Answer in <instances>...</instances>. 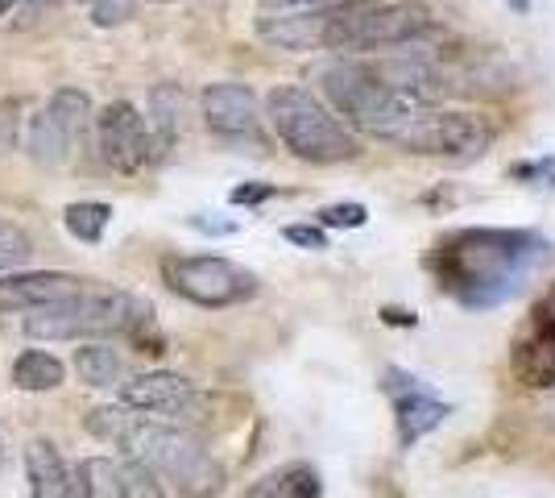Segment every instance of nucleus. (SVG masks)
Masks as SVG:
<instances>
[{
	"mask_svg": "<svg viewBox=\"0 0 555 498\" xmlns=\"http://www.w3.org/2000/svg\"><path fill=\"white\" fill-rule=\"evenodd\" d=\"M25 332L38 341H104V336H133L141 354H166V336L158 332L150 299L129 291H75L47 308L25 316Z\"/></svg>",
	"mask_w": 555,
	"mask_h": 498,
	"instance_id": "2",
	"label": "nucleus"
},
{
	"mask_svg": "<svg viewBox=\"0 0 555 498\" xmlns=\"http://www.w3.org/2000/svg\"><path fill=\"white\" fill-rule=\"evenodd\" d=\"M266 113H270L278 142L286 145L295 158H302V163L332 166L361 154L357 133L327 108L320 95H311L299 84L274 88V92L266 95Z\"/></svg>",
	"mask_w": 555,
	"mask_h": 498,
	"instance_id": "4",
	"label": "nucleus"
},
{
	"mask_svg": "<svg viewBox=\"0 0 555 498\" xmlns=\"http://www.w3.org/2000/svg\"><path fill=\"white\" fill-rule=\"evenodd\" d=\"M509 9H514V13H527V9H531V0H506Z\"/></svg>",
	"mask_w": 555,
	"mask_h": 498,
	"instance_id": "35",
	"label": "nucleus"
},
{
	"mask_svg": "<svg viewBox=\"0 0 555 498\" xmlns=\"http://www.w3.org/2000/svg\"><path fill=\"white\" fill-rule=\"evenodd\" d=\"M120 449L129 452V457H138V461H145L158 477H170L186 498H211L224 490V465L183 424L138 416L133 427H129V436L120 440Z\"/></svg>",
	"mask_w": 555,
	"mask_h": 498,
	"instance_id": "5",
	"label": "nucleus"
},
{
	"mask_svg": "<svg viewBox=\"0 0 555 498\" xmlns=\"http://www.w3.org/2000/svg\"><path fill=\"white\" fill-rule=\"evenodd\" d=\"M436 9L427 0H370L332 9L324 25V47L340 54L365 50H402L418 47L427 34H436Z\"/></svg>",
	"mask_w": 555,
	"mask_h": 498,
	"instance_id": "3",
	"label": "nucleus"
},
{
	"mask_svg": "<svg viewBox=\"0 0 555 498\" xmlns=\"http://www.w3.org/2000/svg\"><path fill=\"white\" fill-rule=\"evenodd\" d=\"M95 145H100V158L116 175H138L141 166L150 163V125L141 117L138 104L129 100H113L100 108L95 117Z\"/></svg>",
	"mask_w": 555,
	"mask_h": 498,
	"instance_id": "11",
	"label": "nucleus"
},
{
	"mask_svg": "<svg viewBox=\"0 0 555 498\" xmlns=\"http://www.w3.org/2000/svg\"><path fill=\"white\" fill-rule=\"evenodd\" d=\"M150 163L166 158L175 142H179V129H183V88L179 84H158L150 92Z\"/></svg>",
	"mask_w": 555,
	"mask_h": 498,
	"instance_id": "15",
	"label": "nucleus"
},
{
	"mask_svg": "<svg viewBox=\"0 0 555 498\" xmlns=\"http://www.w3.org/2000/svg\"><path fill=\"white\" fill-rule=\"evenodd\" d=\"M17 4H22V0H0V17H9V13L17 9Z\"/></svg>",
	"mask_w": 555,
	"mask_h": 498,
	"instance_id": "34",
	"label": "nucleus"
},
{
	"mask_svg": "<svg viewBox=\"0 0 555 498\" xmlns=\"http://www.w3.org/2000/svg\"><path fill=\"white\" fill-rule=\"evenodd\" d=\"M382 320H386V324H393V329H415V324H418L415 311H402V308H382Z\"/></svg>",
	"mask_w": 555,
	"mask_h": 498,
	"instance_id": "32",
	"label": "nucleus"
},
{
	"mask_svg": "<svg viewBox=\"0 0 555 498\" xmlns=\"http://www.w3.org/2000/svg\"><path fill=\"white\" fill-rule=\"evenodd\" d=\"M113 498H166V486H163V477L154 474L145 461L125 457V461H116Z\"/></svg>",
	"mask_w": 555,
	"mask_h": 498,
	"instance_id": "23",
	"label": "nucleus"
},
{
	"mask_svg": "<svg viewBox=\"0 0 555 498\" xmlns=\"http://www.w3.org/2000/svg\"><path fill=\"white\" fill-rule=\"evenodd\" d=\"M141 411H133V407H95V411H88V432L92 436H100V440H108V445H116L120 449V440L129 436V427H133V420H138Z\"/></svg>",
	"mask_w": 555,
	"mask_h": 498,
	"instance_id": "24",
	"label": "nucleus"
},
{
	"mask_svg": "<svg viewBox=\"0 0 555 498\" xmlns=\"http://www.w3.org/2000/svg\"><path fill=\"white\" fill-rule=\"evenodd\" d=\"M63 498H95L79 465H67V495H63Z\"/></svg>",
	"mask_w": 555,
	"mask_h": 498,
	"instance_id": "31",
	"label": "nucleus"
},
{
	"mask_svg": "<svg viewBox=\"0 0 555 498\" xmlns=\"http://www.w3.org/2000/svg\"><path fill=\"white\" fill-rule=\"evenodd\" d=\"M120 354H116L108 341H88L75 349V374L83 386H95V391H108V386H120Z\"/></svg>",
	"mask_w": 555,
	"mask_h": 498,
	"instance_id": "19",
	"label": "nucleus"
},
{
	"mask_svg": "<svg viewBox=\"0 0 555 498\" xmlns=\"http://www.w3.org/2000/svg\"><path fill=\"white\" fill-rule=\"evenodd\" d=\"M29 254H34L29 233H25L22 225H13V220H0V274L13 270V266H22Z\"/></svg>",
	"mask_w": 555,
	"mask_h": 498,
	"instance_id": "25",
	"label": "nucleus"
},
{
	"mask_svg": "<svg viewBox=\"0 0 555 498\" xmlns=\"http://www.w3.org/2000/svg\"><path fill=\"white\" fill-rule=\"evenodd\" d=\"M390 145L406 154H427V158H448V163H473L493 145V125L477 113H456V108H418L406 125H398Z\"/></svg>",
	"mask_w": 555,
	"mask_h": 498,
	"instance_id": "7",
	"label": "nucleus"
},
{
	"mask_svg": "<svg viewBox=\"0 0 555 498\" xmlns=\"http://www.w3.org/2000/svg\"><path fill=\"white\" fill-rule=\"evenodd\" d=\"M320 88H324L336 117H345L348 125L365 129V133L382 138V142L423 108V104L406 100L402 92H393L390 84L377 75L373 63H357V59L327 63L324 72H320Z\"/></svg>",
	"mask_w": 555,
	"mask_h": 498,
	"instance_id": "6",
	"label": "nucleus"
},
{
	"mask_svg": "<svg viewBox=\"0 0 555 498\" xmlns=\"http://www.w3.org/2000/svg\"><path fill=\"white\" fill-rule=\"evenodd\" d=\"M25 150H29L34 163L47 166V170H63L75 158V142L59 129V120L50 117L47 108L34 113L29 125H25Z\"/></svg>",
	"mask_w": 555,
	"mask_h": 498,
	"instance_id": "16",
	"label": "nucleus"
},
{
	"mask_svg": "<svg viewBox=\"0 0 555 498\" xmlns=\"http://www.w3.org/2000/svg\"><path fill=\"white\" fill-rule=\"evenodd\" d=\"M79 279L59 270H22V274H0V311H34L54 299H67L79 291Z\"/></svg>",
	"mask_w": 555,
	"mask_h": 498,
	"instance_id": "13",
	"label": "nucleus"
},
{
	"mask_svg": "<svg viewBox=\"0 0 555 498\" xmlns=\"http://www.w3.org/2000/svg\"><path fill=\"white\" fill-rule=\"evenodd\" d=\"M199 108H204V125L211 129V138H220L224 145H249L254 154L266 150V133H261V104L249 84H208L199 95Z\"/></svg>",
	"mask_w": 555,
	"mask_h": 498,
	"instance_id": "10",
	"label": "nucleus"
},
{
	"mask_svg": "<svg viewBox=\"0 0 555 498\" xmlns=\"http://www.w3.org/2000/svg\"><path fill=\"white\" fill-rule=\"evenodd\" d=\"M25 470H29V490L34 498H63L67 495V465L50 440H34L25 449Z\"/></svg>",
	"mask_w": 555,
	"mask_h": 498,
	"instance_id": "18",
	"label": "nucleus"
},
{
	"mask_svg": "<svg viewBox=\"0 0 555 498\" xmlns=\"http://www.w3.org/2000/svg\"><path fill=\"white\" fill-rule=\"evenodd\" d=\"M163 279L175 295L199 308H236L257 295V274L216 254H175L163 261Z\"/></svg>",
	"mask_w": 555,
	"mask_h": 498,
	"instance_id": "8",
	"label": "nucleus"
},
{
	"mask_svg": "<svg viewBox=\"0 0 555 498\" xmlns=\"http://www.w3.org/2000/svg\"><path fill=\"white\" fill-rule=\"evenodd\" d=\"M120 404L150 416V420H170V424H195L208 411V395L170 370H150L133 382H120Z\"/></svg>",
	"mask_w": 555,
	"mask_h": 498,
	"instance_id": "9",
	"label": "nucleus"
},
{
	"mask_svg": "<svg viewBox=\"0 0 555 498\" xmlns=\"http://www.w3.org/2000/svg\"><path fill=\"white\" fill-rule=\"evenodd\" d=\"M63 374H67V366L54 354H47V349H25V354L13 361V386H17V391H34V395L63 386Z\"/></svg>",
	"mask_w": 555,
	"mask_h": 498,
	"instance_id": "21",
	"label": "nucleus"
},
{
	"mask_svg": "<svg viewBox=\"0 0 555 498\" xmlns=\"http://www.w3.org/2000/svg\"><path fill=\"white\" fill-rule=\"evenodd\" d=\"M552 258V241L531 229H456L431 250V274L464 308H498Z\"/></svg>",
	"mask_w": 555,
	"mask_h": 498,
	"instance_id": "1",
	"label": "nucleus"
},
{
	"mask_svg": "<svg viewBox=\"0 0 555 498\" xmlns=\"http://www.w3.org/2000/svg\"><path fill=\"white\" fill-rule=\"evenodd\" d=\"M552 170V163H534V166H518L514 175H522V179H531V175H547Z\"/></svg>",
	"mask_w": 555,
	"mask_h": 498,
	"instance_id": "33",
	"label": "nucleus"
},
{
	"mask_svg": "<svg viewBox=\"0 0 555 498\" xmlns=\"http://www.w3.org/2000/svg\"><path fill=\"white\" fill-rule=\"evenodd\" d=\"M88 17L100 29H113L138 17V0H88Z\"/></svg>",
	"mask_w": 555,
	"mask_h": 498,
	"instance_id": "26",
	"label": "nucleus"
},
{
	"mask_svg": "<svg viewBox=\"0 0 555 498\" xmlns=\"http://www.w3.org/2000/svg\"><path fill=\"white\" fill-rule=\"evenodd\" d=\"M108 220H113V208L108 204H95V200H79V204L63 208L67 233L75 241H83V245H100L104 233H108Z\"/></svg>",
	"mask_w": 555,
	"mask_h": 498,
	"instance_id": "22",
	"label": "nucleus"
},
{
	"mask_svg": "<svg viewBox=\"0 0 555 498\" xmlns=\"http://www.w3.org/2000/svg\"><path fill=\"white\" fill-rule=\"evenodd\" d=\"M320 495H324L320 474L307 461H291V465H278L266 477H257L245 498H320Z\"/></svg>",
	"mask_w": 555,
	"mask_h": 498,
	"instance_id": "17",
	"label": "nucleus"
},
{
	"mask_svg": "<svg viewBox=\"0 0 555 498\" xmlns=\"http://www.w3.org/2000/svg\"><path fill=\"white\" fill-rule=\"evenodd\" d=\"M191 229H199V233H208V238H229V233H236V220H220V216H191Z\"/></svg>",
	"mask_w": 555,
	"mask_h": 498,
	"instance_id": "30",
	"label": "nucleus"
},
{
	"mask_svg": "<svg viewBox=\"0 0 555 498\" xmlns=\"http://www.w3.org/2000/svg\"><path fill=\"white\" fill-rule=\"evenodd\" d=\"M158 4H166V0H158Z\"/></svg>",
	"mask_w": 555,
	"mask_h": 498,
	"instance_id": "36",
	"label": "nucleus"
},
{
	"mask_svg": "<svg viewBox=\"0 0 555 498\" xmlns=\"http://www.w3.org/2000/svg\"><path fill=\"white\" fill-rule=\"evenodd\" d=\"M382 391L390 395V404H393V424H398V445H402V449L418 445L427 432H436V427L448 420V404L436 399L415 374H406V370H398V366L386 370Z\"/></svg>",
	"mask_w": 555,
	"mask_h": 498,
	"instance_id": "12",
	"label": "nucleus"
},
{
	"mask_svg": "<svg viewBox=\"0 0 555 498\" xmlns=\"http://www.w3.org/2000/svg\"><path fill=\"white\" fill-rule=\"evenodd\" d=\"M315 220L324 229H361L370 220V208L365 204H327V208L315 213Z\"/></svg>",
	"mask_w": 555,
	"mask_h": 498,
	"instance_id": "27",
	"label": "nucleus"
},
{
	"mask_svg": "<svg viewBox=\"0 0 555 498\" xmlns=\"http://www.w3.org/2000/svg\"><path fill=\"white\" fill-rule=\"evenodd\" d=\"M332 9H291V13H257V38L274 50H320L324 47V25Z\"/></svg>",
	"mask_w": 555,
	"mask_h": 498,
	"instance_id": "14",
	"label": "nucleus"
},
{
	"mask_svg": "<svg viewBox=\"0 0 555 498\" xmlns=\"http://www.w3.org/2000/svg\"><path fill=\"white\" fill-rule=\"evenodd\" d=\"M47 113L59 120V129L75 142V150L88 142V133H92V125H95V113H92V100H88L83 92L59 88V92L47 100Z\"/></svg>",
	"mask_w": 555,
	"mask_h": 498,
	"instance_id": "20",
	"label": "nucleus"
},
{
	"mask_svg": "<svg viewBox=\"0 0 555 498\" xmlns=\"http://www.w3.org/2000/svg\"><path fill=\"white\" fill-rule=\"evenodd\" d=\"M278 188L274 183H241V188H232V204L236 208H257V204H266V200H274Z\"/></svg>",
	"mask_w": 555,
	"mask_h": 498,
	"instance_id": "29",
	"label": "nucleus"
},
{
	"mask_svg": "<svg viewBox=\"0 0 555 498\" xmlns=\"http://www.w3.org/2000/svg\"><path fill=\"white\" fill-rule=\"evenodd\" d=\"M282 238L291 241V245H299V250H327L324 225H286Z\"/></svg>",
	"mask_w": 555,
	"mask_h": 498,
	"instance_id": "28",
	"label": "nucleus"
}]
</instances>
